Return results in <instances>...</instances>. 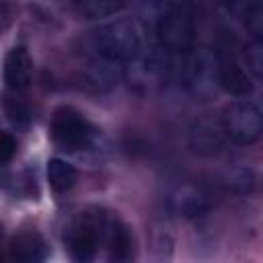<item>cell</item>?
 Returning <instances> with one entry per match:
<instances>
[{"label":"cell","instance_id":"7a4b0ae2","mask_svg":"<svg viewBox=\"0 0 263 263\" xmlns=\"http://www.w3.org/2000/svg\"><path fill=\"white\" fill-rule=\"evenodd\" d=\"M171 78H175L195 99L203 101L212 97V92L218 88L214 51L195 43L191 49L171 55Z\"/></svg>","mask_w":263,"mask_h":263},{"label":"cell","instance_id":"52a82bcc","mask_svg":"<svg viewBox=\"0 0 263 263\" xmlns=\"http://www.w3.org/2000/svg\"><path fill=\"white\" fill-rule=\"evenodd\" d=\"M49 134H51V140L60 148L70 150V152L88 148L95 138V129L90 121L74 107H60L53 111Z\"/></svg>","mask_w":263,"mask_h":263},{"label":"cell","instance_id":"7402d4cb","mask_svg":"<svg viewBox=\"0 0 263 263\" xmlns=\"http://www.w3.org/2000/svg\"><path fill=\"white\" fill-rule=\"evenodd\" d=\"M16 152V142L10 134L0 132V162H8Z\"/></svg>","mask_w":263,"mask_h":263},{"label":"cell","instance_id":"30bf717a","mask_svg":"<svg viewBox=\"0 0 263 263\" xmlns=\"http://www.w3.org/2000/svg\"><path fill=\"white\" fill-rule=\"evenodd\" d=\"M4 84L12 92H25L33 82V60L23 45L12 47L4 58Z\"/></svg>","mask_w":263,"mask_h":263},{"label":"cell","instance_id":"d6986e66","mask_svg":"<svg viewBox=\"0 0 263 263\" xmlns=\"http://www.w3.org/2000/svg\"><path fill=\"white\" fill-rule=\"evenodd\" d=\"M175 0H138V23L144 29L154 31V27L158 25V21L162 18V14L168 10V6Z\"/></svg>","mask_w":263,"mask_h":263},{"label":"cell","instance_id":"277c9868","mask_svg":"<svg viewBox=\"0 0 263 263\" xmlns=\"http://www.w3.org/2000/svg\"><path fill=\"white\" fill-rule=\"evenodd\" d=\"M109 214L101 208H86L82 210L66 228L64 240L74 261L86 263L92 261L99 247L105 242L109 226H111Z\"/></svg>","mask_w":263,"mask_h":263},{"label":"cell","instance_id":"8fae6325","mask_svg":"<svg viewBox=\"0 0 263 263\" xmlns=\"http://www.w3.org/2000/svg\"><path fill=\"white\" fill-rule=\"evenodd\" d=\"M224 142H226V136L220 121H214L212 117H201L193 121L189 132V144L197 154H203V156L218 154L224 148Z\"/></svg>","mask_w":263,"mask_h":263},{"label":"cell","instance_id":"3957f363","mask_svg":"<svg viewBox=\"0 0 263 263\" xmlns=\"http://www.w3.org/2000/svg\"><path fill=\"white\" fill-rule=\"evenodd\" d=\"M154 43L166 53L179 55L197 43V10L191 2H173L152 31Z\"/></svg>","mask_w":263,"mask_h":263},{"label":"cell","instance_id":"ba28073f","mask_svg":"<svg viewBox=\"0 0 263 263\" xmlns=\"http://www.w3.org/2000/svg\"><path fill=\"white\" fill-rule=\"evenodd\" d=\"M216 58V78H218V86L232 95V97H249L255 90V78L247 72L245 64L240 62L238 53L228 47L222 45L214 51Z\"/></svg>","mask_w":263,"mask_h":263},{"label":"cell","instance_id":"6da1fadb","mask_svg":"<svg viewBox=\"0 0 263 263\" xmlns=\"http://www.w3.org/2000/svg\"><path fill=\"white\" fill-rule=\"evenodd\" d=\"M144 47V27L136 18H113L90 31L92 55L121 66L134 60Z\"/></svg>","mask_w":263,"mask_h":263},{"label":"cell","instance_id":"9c48e42d","mask_svg":"<svg viewBox=\"0 0 263 263\" xmlns=\"http://www.w3.org/2000/svg\"><path fill=\"white\" fill-rule=\"evenodd\" d=\"M166 203L175 214L183 218H195L203 216L212 208V197L205 191V187L197 183H181L171 189Z\"/></svg>","mask_w":263,"mask_h":263},{"label":"cell","instance_id":"7c38bea8","mask_svg":"<svg viewBox=\"0 0 263 263\" xmlns=\"http://www.w3.org/2000/svg\"><path fill=\"white\" fill-rule=\"evenodd\" d=\"M224 10L251 35L261 39L263 33V0H218Z\"/></svg>","mask_w":263,"mask_h":263},{"label":"cell","instance_id":"ffe728a7","mask_svg":"<svg viewBox=\"0 0 263 263\" xmlns=\"http://www.w3.org/2000/svg\"><path fill=\"white\" fill-rule=\"evenodd\" d=\"M6 115L10 117V121L18 127H27L29 121H31V113H29V107L25 103H21L18 99H12V101H6Z\"/></svg>","mask_w":263,"mask_h":263},{"label":"cell","instance_id":"e0dca14e","mask_svg":"<svg viewBox=\"0 0 263 263\" xmlns=\"http://www.w3.org/2000/svg\"><path fill=\"white\" fill-rule=\"evenodd\" d=\"M47 181L53 191H68L76 183V168L64 158H51L47 162Z\"/></svg>","mask_w":263,"mask_h":263},{"label":"cell","instance_id":"9a60e30c","mask_svg":"<svg viewBox=\"0 0 263 263\" xmlns=\"http://www.w3.org/2000/svg\"><path fill=\"white\" fill-rule=\"evenodd\" d=\"M105 245L109 247V255L115 261H129L134 257V238L129 228L119 222V220H111Z\"/></svg>","mask_w":263,"mask_h":263},{"label":"cell","instance_id":"5bb4252c","mask_svg":"<svg viewBox=\"0 0 263 263\" xmlns=\"http://www.w3.org/2000/svg\"><path fill=\"white\" fill-rule=\"evenodd\" d=\"M10 255L23 263H37L47 257V245L37 232H23L14 236L10 245Z\"/></svg>","mask_w":263,"mask_h":263},{"label":"cell","instance_id":"44dd1931","mask_svg":"<svg viewBox=\"0 0 263 263\" xmlns=\"http://www.w3.org/2000/svg\"><path fill=\"white\" fill-rule=\"evenodd\" d=\"M253 183H255V177H253V173H251L249 168H238V171L232 175V181H230V185H232L236 191H240V193L249 191V189L253 187Z\"/></svg>","mask_w":263,"mask_h":263},{"label":"cell","instance_id":"2e32d148","mask_svg":"<svg viewBox=\"0 0 263 263\" xmlns=\"http://www.w3.org/2000/svg\"><path fill=\"white\" fill-rule=\"evenodd\" d=\"M129 0H74V10L86 21H101L121 12Z\"/></svg>","mask_w":263,"mask_h":263},{"label":"cell","instance_id":"cb8c5ba5","mask_svg":"<svg viewBox=\"0 0 263 263\" xmlns=\"http://www.w3.org/2000/svg\"><path fill=\"white\" fill-rule=\"evenodd\" d=\"M0 247H2V224H0ZM0 259H2V253H0Z\"/></svg>","mask_w":263,"mask_h":263},{"label":"cell","instance_id":"4fadbf2b","mask_svg":"<svg viewBox=\"0 0 263 263\" xmlns=\"http://www.w3.org/2000/svg\"><path fill=\"white\" fill-rule=\"evenodd\" d=\"M121 76H123V66L121 64L103 60L99 55H92V60L84 68L86 84L92 86V88H97V90L113 88Z\"/></svg>","mask_w":263,"mask_h":263},{"label":"cell","instance_id":"ac0fdd59","mask_svg":"<svg viewBox=\"0 0 263 263\" xmlns=\"http://www.w3.org/2000/svg\"><path fill=\"white\" fill-rule=\"evenodd\" d=\"M238 58L245 64L247 72L255 80H261V76H263V43H261V39L251 37L247 43H242Z\"/></svg>","mask_w":263,"mask_h":263},{"label":"cell","instance_id":"8992f818","mask_svg":"<svg viewBox=\"0 0 263 263\" xmlns=\"http://www.w3.org/2000/svg\"><path fill=\"white\" fill-rule=\"evenodd\" d=\"M220 125L224 129L226 140L238 146H251L259 142L263 134V113L255 101L238 99L224 107Z\"/></svg>","mask_w":263,"mask_h":263},{"label":"cell","instance_id":"603a6c76","mask_svg":"<svg viewBox=\"0 0 263 263\" xmlns=\"http://www.w3.org/2000/svg\"><path fill=\"white\" fill-rule=\"evenodd\" d=\"M8 21H10V10H8V4H6V0H0V35L6 31Z\"/></svg>","mask_w":263,"mask_h":263},{"label":"cell","instance_id":"5b68a950","mask_svg":"<svg viewBox=\"0 0 263 263\" xmlns=\"http://www.w3.org/2000/svg\"><path fill=\"white\" fill-rule=\"evenodd\" d=\"M123 78L140 92L154 90L171 78V55L156 43L144 47L134 60L123 64Z\"/></svg>","mask_w":263,"mask_h":263}]
</instances>
